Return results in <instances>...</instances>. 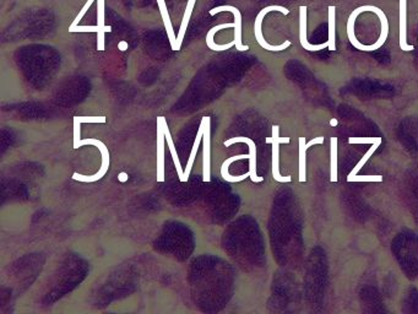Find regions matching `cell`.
Listing matches in <instances>:
<instances>
[{
  "label": "cell",
  "mask_w": 418,
  "mask_h": 314,
  "mask_svg": "<svg viewBox=\"0 0 418 314\" xmlns=\"http://www.w3.org/2000/svg\"><path fill=\"white\" fill-rule=\"evenodd\" d=\"M322 143H324V136H319V138H315V139H313V140L307 143L306 146H307V149H309L311 146L317 145V144H322Z\"/></svg>",
  "instance_id": "cb8c5ba5"
},
{
  "label": "cell",
  "mask_w": 418,
  "mask_h": 314,
  "mask_svg": "<svg viewBox=\"0 0 418 314\" xmlns=\"http://www.w3.org/2000/svg\"><path fill=\"white\" fill-rule=\"evenodd\" d=\"M250 154L248 155H238V156H233V157H230V159H227L223 164H222L221 167V176L222 178L225 179L226 182H230V183H237V182H242V181H244L245 178H248L250 177V174H242V176H232L230 172H228V169H230V166H231L235 161H238V159H249Z\"/></svg>",
  "instance_id": "4fadbf2b"
},
{
  "label": "cell",
  "mask_w": 418,
  "mask_h": 314,
  "mask_svg": "<svg viewBox=\"0 0 418 314\" xmlns=\"http://www.w3.org/2000/svg\"><path fill=\"white\" fill-rule=\"evenodd\" d=\"M97 49L105 51V34L111 32V26L105 25V0H97Z\"/></svg>",
  "instance_id": "9c48e42d"
},
{
  "label": "cell",
  "mask_w": 418,
  "mask_h": 314,
  "mask_svg": "<svg viewBox=\"0 0 418 314\" xmlns=\"http://www.w3.org/2000/svg\"><path fill=\"white\" fill-rule=\"evenodd\" d=\"M159 121L162 122L164 136H166V140H167V145H169V151H171V156H172V159H174V166H176V169H177V174H178V177L179 179H181V182H183V178H184V172H183L182 164H181V161H179L178 154H177L176 146H174V140H172L171 131H169V126H167V122H166V118H164V117H159Z\"/></svg>",
  "instance_id": "7c38bea8"
},
{
  "label": "cell",
  "mask_w": 418,
  "mask_h": 314,
  "mask_svg": "<svg viewBox=\"0 0 418 314\" xmlns=\"http://www.w3.org/2000/svg\"><path fill=\"white\" fill-rule=\"evenodd\" d=\"M306 138H299V182H306Z\"/></svg>",
  "instance_id": "e0dca14e"
},
{
  "label": "cell",
  "mask_w": 418,
  "mask_h": 314,
  "mask_svg": "<svg viewBox=\"0 0 418 314\" xmlns=\"http://www.w3.org/2000/svg\"><path fill=\"white\" fill-rule=\"evenodd\" d=\"M280 126H273V136L266 138V144H273V177L275 181L286 183L291 182L292 177L291 176H281L279 167V146L280 144H289V138H280Z\"/></svg>",
  "instance_id": "3957f363"
},
{
  "label": "cell",
  "mask_w": 418,
  "mask_h": 314,
  "mask_svg": "<svg viewBox=\"0 0 418 314\" xmlns=\"http://www.w3.org/2000/svg\"><path fill=\"white\" fill-rule=\"evenodd\" d=\"M164 139L162 122L157 118V182L164 181Z\"/></svg>",
  "instance_id": "30bf717a"
},
{
  "label": "cell",
  "mask_w": 418,
  "mask_h": 314,
  "mask_svg": "<svg viewBox=\"0 0 418 314\" xmlns=\"http://www.w3.org/2000/svg\"><path fill=\"white\" fill-rule=\"evenodd\" d=\"M335 11L337 8L335 6H329V49L330 51H335L337 49V44H335Z\"/></svg>",
  "instance_id": "2e32d148"
},
{
  "label": "cell",
  "mask_w": 418,
  "mask_h": 314,
  "mask_svg": "<svg viewBox=\"0 0 418 314\" xmlns=\"http://www.w3.org/2000/svg\"><path fill=\"white\" fill-rule=\"evenodd\" d=\"M270 11H280V13H282L284 15L289 14V9H286L285 6H280V5H270V6H266L264 9L260 10L259 14H258L256 19H255V39L258 41L260 47L264 48L265 51H270V52H280V51H284V49L289 48V46L292 44H291V41H286L285 44H280V46H273V44H269L265 41L264 36H263V31H261V25H263V20H264L265 16L269 14Z\"/></svg>",
  "instance_id": "6da1fadb"
},
{
  "label": "cell",
  "mask_w": 418,
  "mask_h": 314,
  "mask_svg": "<svg viewBox=\"0 0 418 314\" xmlns=\"http://www.w3.org/2000/svg\"><path fill=\"white\" fill-rule=\"evenodd\" d=\"M330 156H332V162H330V166H332V174H330V177H332V182H337V138H332V152H330Z\"/></svg>",
  "instance_id": "d6986e66"
},
{
  "label": "cell",
  "mask_w": 418,
  "mask_h": 314,
  "mask_svg": "<svg viewBox=\"0 0 418 314\" xmlns=\"http://www.w3.org/2000/svg\"><path fill=\"white\" fill-rule=\"evenodd\" d=\"M236 143H245L249 146V174L250 179L255 182V183H259L263 182L264 178L259 177L256 174V148H255V143L253 140H250L249 138H244V136H238V138H232L230 140L225 141V146H231L232 144H236Z\"/></svg>",
  "instance_id": "52a82bcc"
},
{
  "label": "cell",
  "mask_w": 418,
  "mask_h": 314,
  "mask_svg": "<svg viewBox=\"0 0 418 314\" xmlns=\"http://www.w3.org/2000/svg\"><path fill=\"white\" fill-rule=\"evenodd\" d=\"M381 176H353L350 182H381Z\"/></svg>",
  "instance_id": "44dd1931"
},
{
  "label": "cell",
  "mask_w": 418,
  "mask_h": 314,
  "mask_svg": "<svg viewBox=\"0 0 418 314\" xmlns=\"http://www.w3.org/2000/svg\"><path fill=\"white\" fill-rule=\"evenodd\" d=\"M202 136H204V122L202 121L200 126H199V131H197V138H195V141H194V145H192V152H190V156H189V159H188L187 167H185V171H184L183 182H188V179H189V176H190V172H192V164H194L195 156H197V151H199V146H200Z\"/></svg>",
  "instance_id": "9a60e30c"
},
{
  "label": "cell",
  "mask_w": 418,
  "mask_h": 314,
  "mask_svg": "<svg viewBox=\"0 0 418 314\" xmlns=\"http://www.w3.org/2000/svg\"><path fill=\"white\" fill-rule=\"evenodd\" d=\"M380 144H381V138H378L374 144H372V148H370V150H368V152H367V154L363 156V159H360V162L356 164V167L352 169L351 174H348V177H347V182H350V179H351L353 176H356V174H358V171H360V169L363 167V164H365V162H367V161L370 159V156L374 154L375 150L379 148Z\"/></svg>",
  "instance_id": "ac0fdd59"
},
{
  "label": "cell",
  "mask_w": 418,
  "mask_h": 314,
  "mask_svg": "<svg viewBox=\"0 0 418 314\" xmlns=\"http://www.w3.org/2000/svg\"><path fill=\"white\" fill-rule=\"evenodd\" d=\"M400 48L404 52L414 51V46L407 44V0H400Z\"/></svg>",
  "instance_id": "ba28073f"
},
{
  "label": "cell",
  "mask_w": 418,
  "mask_h": 314,
  "mask_svg": "<svg viewBox=\"0 0 418 314\" xmlns=\"http://www.w3.org/2000/svg\"><path fill=\"white\" fill-rule=\"evenodd\" d=\"M98 26H79L77 25L75 29L72 30V32H98Z\"/></svg>",
  "instance_id": "603a6c76"
},
{
  "label": "cell",
  "mask_w": 418,
  "mask_h": 314,
  "mask_svg": "<svg viewBox=\"0 0 418 314\" xmlns=\"http://www.w3.org/2000/svg\"><path fill=\"white\" fill-rule=\"evenodd\" d=\"M204 122V152H202V181L209 183L211 181V174H210V138H211V129H210V123L211 119L210 117H204L202 119Z\"/></svg>",
  "instance_id": "277c9868"
},
{
  "label": "cell",
  "mask_w": 418,
  "mask_h": 314,
  "mask_svg": "<svg viewBox=\"0 0 418 314\" xmlns=\"http://www.w3.org/2000/svg\"><path fill=\"white\" fill-rule=\"evenodd\" d=\"M195 3H197V0H188L187 8H185V11H184L182 24H181V27H179L178 34H177V51H179L181 47H182L183 39H184V36H185V32H187L188 25H189V21H190V18H192V9L195 6Z\"/></svg>",
  "instance_id": "5bb4252c"
},
{
  "label": "cell",
  "mask_w": 418,
  "mask_h": 314,
  "mask_svg": "<svg viewBox=\"0 0 418 314\" xmlns=\"http://www.w3.org/2000/svg\"><path fill=\"white\" fill-rule=\"evenodd\" d=\"M157 5H159V13H161V16H162L164 29H166V32H167V37H169V42H171L172 49L177 51V36L174 34V26H172L171 18H169L166 1L164 0H157Z\"/></svg>",
  "instance_id": "8fae6325"
},
{
  "label": "cell",
  "mask_w": 418,
  "mask_h": 314,
  "mask_svg": "<svg viewBox=\"0 0 418 314\" xmlns=\"http://www.w3.org/2000/svg\"><path fill=\"white\" fill-rule=\"evenodd\" d=\"M299 41L303 48L308 52H318L322 49L329 48V42L322 44H311L307 39V6L299 8Z\"/></svg>",
  "instance_id": "8992f818"
},
{
  "label": "cell",
  "mask_w": 418,
  "mask_h": 314,
  "mask_svg": "<svg viewBox=\"0 0 418 314\" xmlns=\"http://www.w3.org/2000/svg\"><path fill=\"white\" fill-rule=\"evenodd\" d=\"M222 11H230L235 16V24H236V26H235V42H236V49H238L240 52L248 51L249 47L242 44V15H240V10L237 9L236 6H232V5H222V6H217V8L210 10V15L214 16V15L222 13Z\"/></svg>",
  "instance_id": "5b68a950"
},
{
  "label": "cell",
  "mask_w": 418,
  "mask_h": 314,
  "mask_svg": "<svg viewBox=\"0 0 418 314\" xmlns=\"http://www.w3.org/2000/svg\"><path fill=\"white\" fill-rule=\"evenodd\" d=\"M92 3H93V0H87L86 4L84 5V8H82L81 11L79 13V15H77V18H75V20L72 21V24L70 25V27H69V32H72V30L77 27V25H79V22L81 21L82 18L85 16V14H86L87 10L91 8Z\"/></svg>",
  "instance_id": "ffe728a7"
},
{
  "label": "cell",
  "mask_w": 418,
  "mask_h": 314,
  "mask_svg": "<svg viewBox=\"0 0 418 314\" xmlns=\"http://www.w3.org/2000/svg\"><path fill=\"white\" fill-rule=\"evenodd\" d=\"M81 122L79 121V117L74 118V149L77 148L79 141L81 140L80 138V126H81Z\"/></svg>",
  "instance_id": "7402d4cb"
},
{
  "label": "cell",
  "mask_w": 418,
  "mask_h": 314,
  "mask_svg": "<svg viewBox=\"0 0 418 314\" xmlns=\"http://www.w3.org/2000/svg\"><path fill=\"white\" fill-rule=\"evenodd\" d=\"M84 145H95L100 149L102 155L101 169H100V171L96 174H93V176H82V174H72V179L74 181H80V182H89V183H91V182H96V181L103 178L106 176L107 172H108V169H110V152H108V148L102 141L97 140V139H84V140H80L75 149H79V148H81Z\"/></svg>",
  "instance_id": "7a4b0ae2"
},
{
  "label": "cell",
  "mask_w": 418,
  "mask_h": 314,
  "mask_svg": "<svg viewBox=\"0 0 418 314\" xmlns=\"http://www.w3.org/2000/svg\"><path fill=\"white\" fill-rule=\"evenodd\" d=\"M339 124V122L335 118H332V121H330V126H337Z\"/></svg>",
  "instance_id": "d4e9b609"
}]
</instances>
